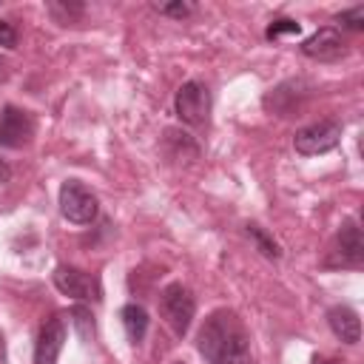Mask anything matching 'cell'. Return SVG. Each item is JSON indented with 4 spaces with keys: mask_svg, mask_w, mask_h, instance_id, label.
<instances>
[{
    "mask_svg": "<svg viewBox=\"0 0 364 364\" xmlns=\"http://www.w3.org/2000/svg\"><path fill=\"white\" fill-rule=\"evenodd\" d=\"M173 108L176 117L188 125H205L210 117V91L205 82L199 80H188L179 85L176 97H173Z\"/></svg>",
    "mask_w": 364,
    "mask_h": 364,
    "instance_id": "obj_5",
    "label": "cell"
},
{
    "mask_svg": "<svg viewBox=\"0 0 364 364\" xmlns=\"http://www.w3.org/2000/svg\"><path fill=\"white\" fill-rule=\"evenodd\" d=\"M176 364H185V361H176Z\"/></svg>",
    "mask_w": 364,
    "mask_h": 364,
    "instance_id": "obj_23",
    "label": "cell"
},
{
    "mask_svg": "<svg viewBox=\"0 0 364 364\" xmlns=\"http://www.w3.org/2000/svg\"><path fill=\"white\" fill-rule=\"evenodd\" d=\"M193 313H196V299L182 282H171L168 287H162V293H159V316L173 330V336L182 338L188 333V327L193 321Z\"/></svg>",
    "mask_w": 364,
    "mask_h": 364,
    "instance_id": "obj_2",
    "label": "cell"
},
{
    "mask_svg": "<svg viewBox=\"0 0 364 364\" xmlns=\"http://www.w3.org/2000/svg\"><path fill=\"white\" fill-rule=\"evenodd\" d=\"M310 364H341L338 358H330V355H316Z\"/></svg>",
    "mask_w": 364,
    "mask_h": 364,
    "instance_id": "obj_21",
    "label": "cell"
},
{
    "mask_svg": "<svg viewBox=\"0 0 364 364\" xmlns=\"http://www.w3.org/2000/svg\"><path fill=\"white\" fill-rule=\"evenodd\" d=\"M9 179H11V168L0 159V185H3V182H9Z\"/></svg>",
    "mask_w": 364,
    "mask_h": 364,
    "instance_id": "obj_20",
    "label": "cell"
},
{
    "mask_svg": "<svg viewBox=\"0 0 364 364\" xmlns=\"http://www.w3.org/2000/svg\"><path fill=\"white\" fill-rule=\"evenodd\" d=\"M48 11H51L54 17L63 11V17H60L57 23H68V20H74V17L82 14V6H80V3H48Z\"/></svg>",
    "mask_w": 364,
    "mask_h": 364,
    "instance_id": "obj_17",
    "label": "cell"
},
{
    "mask_svg": "<svg viewBox=\"0 0 364 364\" xmlns=\"http://www.w3.org/2000/svg\"><path fill=\"white\" fill-rule=\"evenodd\" d=\"M196 347L208 364H253L250 336L242 318L228 307L213 310L205 318L196 336Z\"/></svg>",
    "mask_w": 364,
    "mask_h": 364,
    "instance_id": "obj_1",
    "label": "cell"
},
{
    "mask_svg": "<svg viewBox=\"0 0 364 364\" xmlns=\"http://www.w3.org/2000/svg\"><path fill=\"white\" fill-rule=\"evenodd\" d=\"M65 344V321L63 316H51L37 336V347H34V364H57L60 350Z\"/></svg>",
    "mask_w": 364,
    "mask_h": 364,
    "instance_id": "obj_8",
    "label": "cell"
},
{
    "mask_svg": "<svg viewBox=\"0 0 364 364\" xmlns=\"http://www.w3.org/2000/svg\"><path fill=\"white\" fill-rule=\"evenodd\" d=\"M336 259L330 264H344V267H358L364 259V242H361V230L355 222H344L338 236H336Z\"/></svg>",
    "mask_w": 364,
    "mask_h": 364,
    "instance_id": "obj_9",
    "label": "cell"
},
{
    "mask_svg": "<svg viewBox=\"0 0 364 364\" xmlns=\"http://www.w3.org/2000/svg\"><path fill=\"white\" fill-rule=\"evenodd\" d=\"M159 9V14H168V17H188L191 11H193V6L191 3H162V6H156Z\"/></svg>",
    "mask_w": 364,
    "mask_h": 364,
    "instance_id": "obj_18",
    "label": "cell"
},
{
    "mask_svg": "<svg viewBox=\"0 0 364 364\" xmlns=\"http://www.w3.org/2000/svg\"><path fill=\"white\" fill-rule=\"evenodd\" d=\"M338 142H341V122H338V119H318V122H310V125L299 128L296 136H293V148H296L301 156L327 154V151H333Z\"/></svg>",
    "mask_w": 364,
    "mask_h": 364,
    "instance_id": "obj_4",
    "label": "cell"
},
{
    "mask_svg": "<svg viewBox=\"0 0 364 364\" xmlns=\"http://www.w3.org/2000/svg\"><path fill=\"white\" fill-rule=\"evenodd\" d=\"M0 364H6V341H3V333H0Z\"/></svg>",
    "mask_w": 364,
    "mask_h": 364,
    "instance_id": "obj_22",
    "label": "cell"
},
{
    "mask_svg": "<svg viewBox=\"0 0 364 364\" xmlns=\"http://www.w3.org/2000/svg\"><path fill=\"white\" fill-rule=\"evenodd\" d=\"M299 31H301V26H299L296 20L282 17V20H273V23L267 26L264 37H267V40H276V37H282V34H299Z\"/></svg>",
    "mask_w": 364,
    "mask_h": 364,
    "instance_id": "obj_15",
    "label": "cell"
},
{
    "mask_svg": "<svg viewBox=\"0 0 364 364\" xmlns=\"http://www.w3.org/2000/svg\"><path fill=\"white\" fill-rule=\"evenodd\" d=\"M0 46H6V48L17 46V31H14V26L9 20H0Z\"/></svg>",
    "mask_w": 364,
    "mask_h": 364,
    "instance_id": "obj_19",
    "label": "cell"
},
{
    "mask_svg": "<svg viewBox=\"0 0 364 364\" xmlns=\"http://www.w3.org/2000/svg\"><path fill=\"white\" fill-rule=\"evenodd\" d=\"M54 287L68 296V299H77V301H88V299H100V282L80 270V267H71V264H60L54 270Z\"/></svg>",
    "mask_w": 364,
    "mask_h": 364,
    "instance_id": "obj_6",
    "label": "cell"
},
{
    "mask_svg": "<svg viewBox=\"0 0 364 364\" xmlns=\"http://www.w3.org/2000/svg\"><path fill=\"white\" fill-rule=\"evenodd\" d=\"M71 321H74L80 338H82V341H91V336H94V316H91V310L77 304V307L71 310Z\"/></svg>",
    "mask_w": 364,
    "mask_h": 364,
    "instance_id": "obj_14",
    "label": "cell"
},
{
    "mask_svg": "<svg viewBox=\"0 0 364 364\" xmlns=\"http://www.w3.org/2000/svg\"><path fill=\"white\" fill-rule=\"evenodd\" d=\"M247 236L253 239L256 250H259L264 259H282V247H279V242H276L264 228H259V225H247Z\"/></svg>",
    "mask_w": 364,
    "mask_h": 364,
    "instance_id": "obj_13",
    "label": "cell"
},
{
    "mask_svg": "<svg viewBox=\"0 0 364 364\" xmlns=\"http://www.w3.org/2000/svg\"><path fill=\"white\" fill-rule=\"evenodd\" d=\"M97 210H100V202L82 182L65 179L60 185V213L71 225H91L97 219Z\"/></svg>",
    "mask_w": 364,
    "mask_h": 364,
    "instance_id": "obj_3",
    "label": "cell"
},
{
    "mask_svg": "<svg viewBox=\"0 0 364 364\" xmlns=\"http://www.w3.org/2000/svg\"><path fill=\"white\" fill-rule=\"evenodd\" d=\"M327 324L330 330L336 333V338H341L344 344H358L361 338V321H358V313L347 304H336L327 310Z\"/></svg>",
    "mask_w": 364,
    "mask_h": 364,
    "instance_id": "obj_11",
    "label": "cell"
},
{
    "mask_svg": "<svg viewBox=\"0 0 364 364\" xmlns=\"http://www.w3.org/2000/svg\"><path fill=\"white\" fill-rule=\"evenodd\" d=\"M301 51L313 60H338L344 54V40H341V31L333 28V26H324L318 28L313 37H307L301 43Z\"/></svg>",
    "mask_w": 364,
    "mask_h": 364,
    "instance_id": "obj_10",
    "label": "cell"
},
{
    "mask_svg": "<svg viewBox=\"0 0 364 364\" xmlns=\"http://www.w3.org/2000/svg\"><path fill=\"white\" fill-rule=\"evenodd\" d=\"M338 26L341 28H350V31H361L364 28V6H355L350 11H341L338 14Z\"/></svg>",
    "mask_w": 364,
    "mask_h": 364,
    "instance_id": "obj_16",
    "label": "cell"
},
{
    "mask_svg": "<svg viewBox=\"0 0 364 364\" xmlns=\"http://www.w3.org/2000/svg\"><path fill=\"white\" fill-rule=\"evenodd\" d=\"M34 136V119L17 105H6L0 114V148H23Z\"/></svg>",
    "mask_w": 364,
    "mask_h": 364,
    "instance_id": "obj_7",
    "label": "cell"
},
{
    "mask_svg": "<svg viewBox=\"0 0 364 364\" xmlns=\"http://www.w3.org/2000/svg\"><path fill=\"white\" fill-rule=\"evenodd\" d=\"M119 318H122V327H125L128 338H131L134 344H139V341L145 338V333H148V310H145L142 304L131 301V304H125V307L119 310Z\"/></svg>",
    "mask_w": 364,
    "mask_h": 364,
    "instance_id": "obj_12",
    "label": "cell"
}]
</instances>
